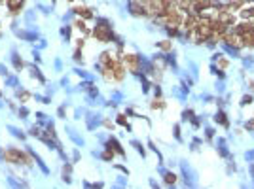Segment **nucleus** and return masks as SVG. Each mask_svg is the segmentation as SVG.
I'll list each match as a JSON object with an SVG mask.
<instances>
[{"instance_id":"2","label":"nucleus","mask_w":254,"mask_h":189,"mask_svg":"<svg viewBox=\"0 0 254 189\" xmlns=\"http://www.w3.org/2000/svg\"><path fill=\"white\" fill-rule=\"evenodd\" d=\"M125 64L129 66V70H131V72H139V64H140V61H139L137 55H125Z\"/></svg>"},{"instance_id":"7","label":"nucleus","mask_w":254,"mask_h":189,"mask_svg":"<svg viewBox=\"0 0 254 189\" xmlns=\"http://www.w3.org/2000/svg\"><path fill=\"white\" fill-rule=\"evenodd\" d=\"M152 106H154V108H161V106H163V102L159 100V98H156V100H154V104H152Z\"/></svg>"},{"instance_id":"1","label":"nucleus","mask_w":254,"mask_h":189,"mask_svg":"<svg viewBox=\"0 0 254 189\" xmlns=\"http://www.w3.org/2000/svg\"><path fill=\"white\" fill-rule=\"evenodd\" d=\"M93 34H95L99 40H101V42H108L110 38H112V34H110V28H108L104 23H103L101 27H97V28L93 30Z\"/></svg>"},{"instance_id":"3","label":"nucleus","mask_w":254,"mask_h":189,"mask_svg":"<svg viewBox=\"0 0 254 189\" xmlns=\"http://www.w3.org/2000/svg\"><path fill=\"white\" fill-rule=\"evenodd\" d=\"M76 13H78V15H84L85 19H89V17H91V12H89L87 8H82V6H80V8H76Z\"/></svg>"},{"instance_id":"5","label":"nucleus","mask_w":254,"mask_h":189,"mask_svg":"<svg viewBox=\"0 0 254 189\" xmlns=\"http://www.w3.org/2000/svg\"><path fill=\"white\" fill-rule=\"evenodd\" d=\"M174 180H176L174 174H167V176H165V182H167V183H174Z\"/></svg>"},{"instance_id":"4","label":"nucleus","mask_w":254,"mask_h":189,"mask_svg":"<svg viewBox=\"0 0 254 189\" xmlns=\"http://www.w3.org/2000/svg\"><path fill=\"white\" fill-rule=\"evenodd\" d=\"M216 121H220V123H222V125H228V121H226V115H224L222 112H220V114L216 115Z\"/></svg>"},{"instance_id":"6","label":"nucleus","mask_w":254,"mask_h":189,"mask_svg":"<svg viewBox=\"0 0 254 189\" xmlns=\"http://www.w3.org/2000/svg\"><path fill=\"white\" fill-rule=\"evenodd\" d=\"M159 47L165 49V51H169V49H171V43H169V42H161V43H159Z\"/></svg>"}]
</instances>
